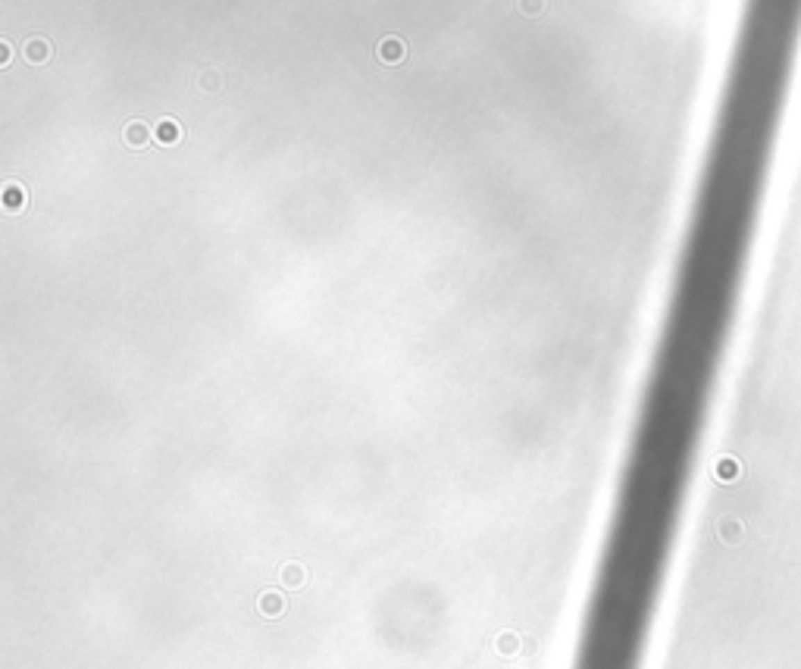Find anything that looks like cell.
Here are the masks:
<instances>
[{
    "instance_id": "6da1fadb",
    "label": "cell",
    "mask_w": 801,
    "mask_h": 669,
    "mask_svg": "<svg viewBox=\"0 0 801 669\" xmlns=\"http://www.w3.org/2000/svg\"><path fill=\"white\" fill-rule=\"evenodd\" d=\"M376 53H379V60L382 63H388V66H395V63H401L407 56V47H404V41L401 38H382L379 41V47H376Z\"/></svg>"
},
{
    "instance_id": "7a4b0ae2",
    "label": "cell",
    "mask_w": 801,
    "mask_h": 669,
    "mask_svg": "<svg viewBox=\"0 0 801 669\" xmlns=\"http://www.w3.org/2000/svg\"><path fill=\"white\" fill-rule=\"evenodd\" d=\"M22 53H26L28 63H47L53 53V47L44 41V38H28L26 47H22Z\"/></svg>"
},
{
    "instance_id": "3957f363",
    "label": "cell",
    "mask_w": 801,
    "mask_h": 669,
    "mask_svg": "<svg viewBox=\"0 0 801 669\" xmlns=\"http://www.w3.org/2000/svg\"><path fill=\"white\" fill-rule=\"evenodd\" d=\"M122 138H126L129 147H144V144L151 141V129H147L144 122H129L126 131H122Z\"/></svg>"
},
{
    "instance_id": "277c9868",
    "label": "cell",
    "mask_w": 801,
    "mask_h": 669,
    "mask_svg": "<svg viewBox=\"0 0 801 669\" xmlns=\"http://www.w3.org/2000/svg\"><path fill=\"white\" fill-rule=\"evenodd\" d=\"M157 138H160L163 144H176V141H179V125L170 122V119H163V122L157 125Z\"/></svg>"
},
{
    "instance_id": "5b68a950",
    "label": "cell",
    "mask_w": 801,
    "mask_h": 669,
    "mask_svg": "<svg viewBox=\"0 0 801 669\" xmlns=\"http://www.w3.org/2000/svg\"><path fill=\"white\" fill-rule=\"evenodd\" d=\"M545 10V0H520V13L523 16H538Z\"/></svg>"
},
{
    "instance_id": "8992f818",
    "label": "cell",
    "mask_w": 801,
    "mask_h": 669,
    "mask_svg": "<svg viewBox=\"0 0 801 669\" xmlns=\"http://www.w3.org/2000/svg\"><path fill=\"white\" fill-rule=\"evenodd\" d=\"M204 88H207V91H216V88H220L216 85V72H204Z\"/></svg>"
},
{
    "instance_id": "52a82bcc",
    "label": "cell",
    "mask_w": 801,
    "mask_h": 669,
    "mask_svg": "<svg viewBox=\"0 0 801 669\" xmlns=\"http://www.w3.org/2000/svg\"><path fill=\"white\" fill-rule=\"evenodd\" d=\"M0 47H3V60H0V63L7 66V63H10V41H3V44H0Z\"/></svg>"
}]
</instances>
